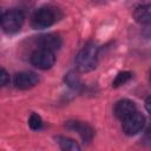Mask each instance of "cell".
Instances as JSON below:
<instances>
[{"instance_id":"obj_1","label":"cell","mask_w":151,"mask_h":151,"mask_svg":"<svg viewBox=\"0 0 151 151\" xmlns=\"http://www.w3.org/2000/svg\"><path fill=\"white\" fill-rule=\"evenodd\" d=\"M98 63V47L90 42L76 57V66L79 72H90L97 67Z\"/></svg>"},{"instance_id":"obj_2","label":"cell","mask_w":151,"mask_h":151,"mask_svg":"<svg viewBox=\"0 0 151 151\" xmlns=\"http://www.w3.org/2000/svg\"><path fill=\"white\" fill-rule=\"evenodd\" d=\"M59 19V11L54 7H41L32 17V27L42 29L52 26Z\"/></svg>"},{"instance_id":"obj_3","label":"cell","mask_w":151,"mask_h":151,"mask_svg":"<svg viewBox=\"0 0 151 151\" xmlns=\"http://www.w3.org/2000/svg\"><path fill=\"white\" fill-rule=\"evenodd\" d=\"M24 14L19 9H8L1 17V28L5 33L13 34L20 31L24 25Z\"/></svg>"},{"instance_id":"obj_4","label":"cell","mask_w":151,"mask_h":151,"mask_svg":"<svg viewBox=\"0 0 151 151\" xmlns=\"http://www.w3.org/2000/svg\"><path fill=\"white\" fill-rule=\"evenodd\" d=\"M54 61H55L54 52L42 47H39L38 50H35L31 55V63L33 64V66L40 70L51 68L54 65Z\"/></svg>"},{"instance_id":"obj_5","label":"cell","mask_w":151,"mask_h":151,"mask_svg":"<svg viewBox=\"0 0 151 151\" xmlns=\"http://www.w3.org/2000/svg\"><path fill=\"white\" fill-rule=\"evenodd\" d=\"M144 125H145V117L136 111L130 117L123 120V132L127 136H134L143 130Z\"/></svg>"},{"instance_id":"obj_6","label":"cell","mask_w":151,"mask_h":151,"mask_svg":"<svg viewBox=\"0 0 151 151\" xmlns=\"http://www.w3.org/2000/svg\"><path fill=\"white\" fill-rule=\"evenodd\" d=\"M66 126L70 129V130H73L76 131L81 138L84 142H91L93 136H94V130L92 129L91 125H88L87 123L85 122H79V120H72V122H67L66 123Z\"/></svg>"},{"instance_id":"obj_7","label":"cell","mask_w":151,"mask_h":151,"mask_svg":"<svg viewBox=\"0 0 151 151\" xmlns=\"http://www.w3.org/2000/svg\"><path fill=\"white\" fill-rule=\"evenodd\" d=\"M39 83V77L34 72H20L15 76L14 84L20 90H28Z\"/></svg>"},{"instance_id":"obj_8","label":"cell","mask_w":151,"mask_h":151,"mask_svg":"<svg viewBox=\"0 0 151 151\" xmlns=\"http://www.w3.org/2000/svg\"><path fill=\"white\" fill-rule=\"evenodd\" d=\"M136 112V104L130 99H122L116 103L113 113L122 122Z\"/></svg>"},{"instance_id":"obj_9","label":"cell","mask_w":151,"mask_h":151,"mask_svg":"<svg viewBox=\"0 0 151 151\" xmlns=\"http://www.w3.org/2000/svg\"><path fill=\"white\" fill-rule=\"evenodd\" d=\"M61 38L59 34H55V33H46V34H42L38 38V45L42 48H46V50H50L52 52L59 50L61 47Z\"/></svg>"},{"instance_id":"obj_10","label":"cell","mask_w":151,"mask_h":151,"mask_svg":"<svg viewBox=\"0 0 151 151\" xmlns=\"http://www.w3.org/2000/svg\"><path fill=\"white\" fill-rule=\"evenodd\" d=\"M133 18L139 24H151V2L138 6L133 12Z\"/></svg>"},{"instance_id":"obj_11","label":"cell","mask_w":151,"mask_h":151,"mask_svg":"<svg viewBox=\"0 0 151 151\" xmlns=\"http://www.w3.org/2000/svg\"><path fill=\"white\" fill-rule=\"evenodd\" d=\"M55 140L63 150H66V151H79L80 150V146L78 145V143L68 137L58 136V137H55Z\"/></svg>"},{"instance_id":"obj_12","label":"cell","mask_w":151,"mask_h":151,"mask_svg":"<svg viewBox=\"0 0 151 151\" xmlns=\"http://www.w3.org/2000/svg\"><path fill=\"white\" fill-rule=\"evenodd\" d=\"M131 78H132V73H131L130 71L119 72V73L116 76L114 80L112 81V87H114V88H116V87H119V86L126 84Z\"/></svg>"},{"instance_id":"obj_13","label":"cell","mask_w":151,"mask_h":151,"mask_svg":"<svg viewBox=\"0 0 151 151\" xmlns=\"http://www.w3.org/2000/svg\"><path fill=\"white\" fill-rule=\"evenodd\" d=\"M65 83L68 87H71L73 90H79L81 87V81L74 72H68L65 76Z\"/></svg>"},{"instance_id":"obj_14","label":"cell","mask_w":151,"mask_h":151,"mask_svg":"<svg viewBox=\"0 0 151 151\" xmlns=\"http://www.w3.org/2000/svg\"><path fill=\"white\" fill-rule=\"evenodd\" d=\"M28 125H29V127L32 130H39V129H41V126H42L41 117L38 113H32L29 116V119H28Z\"/></svg>"},{"instance_id":"obj_15","label":"cell","mask_w":151,"mask_h":151,"mask_svg":"<svg viewBox=\"0 0 151 151\" xmlns=\"http://www.w3.org/2000/svg\"><path fill=\"white\" fill-rule=\"evenodd\" d=\"M0 83H1V86H6L9 83V76H8V73L6 72L5 68H1V72H0Z\"/></svg>"},{"instance_id":"obj_16","label":"cell","mask_w":151,"mask_h":151,"mask_svg":"<svg viewBox=\"0 0 151 151\" xmlns=\"http://www.w3.org/2000/svg\"><path fill=\"white\" fill-rule=\"evenodd\" d=\"M145 109L149 113H151V96H149L145 100Z\"/></svg>"},{"instance_id":"obj_17","label":"cell","mask_w":151,"mask_h":151,"mask_svg":"<svg viewBox=\"0 0 151 151\" xmlns=\"http://www.w3.org/2000/svg\"><path fill=\"white\" fill-rule=\"evenodd\" d=\"M150 81H151V71H150Z\"/></svg>"}]
</instances>
